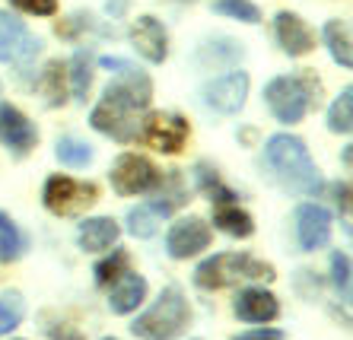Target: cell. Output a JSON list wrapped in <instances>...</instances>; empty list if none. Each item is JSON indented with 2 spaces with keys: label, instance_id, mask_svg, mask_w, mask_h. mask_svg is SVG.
I'll list each match as a JSON object with an SVG mask.
<instances>
[{
  "label": "cell",
  "instance_id": "34",
  "mask_svg": "<svg viewBox=\"0 0 353 340\" xmlns=\"http://www.w3.org/2000/svg\"><path fill=\"white\" fill-rule=\"evenodd\" d=\"M334 194H337V207H341V210H344V216H347V210H350V184H334Z\"/></svg>",
  "mask_w": 353,
  "mask_h": 340
},
{
  "label": "cell",
  "instance_id": "24",
  "mask_svg": "<svg viewBox=\"0 0 353 340\" xmlns=\"http://www.w3.org/2000/svg\"><path fill=\"white\" fill-rule=\"evenodd\" d=\"M54 156L61 159V166L67 169H86L92 162V147L77 140V137H61L54 147Z\"/></svg>",
  "mask_w": 353,
  "mask_h": 340
},
{
  "label": "cell",
  "instance_id": "35",
  "mask_svg": "<svg viewBox=\"0 0 353 340\" xmlns=\"http://www.w3.org/2000/svg\"><path fill=\"white\" fill-rule=\"evenodd\" d=\"M48 334H51V337H54V340H83L77 331H67V328H61V331H58V328H51Z\"/></svg>",
  "mask_w": 353,
  "mask_h": 340
},
{
  "label": "cell",
  "instance_id": "31",
  "mask_svg": "<svg viewBox=\"0 0 353 340\" xmlns=\"http://www.w3.org/2000/svg\"><path fill=\"white\" fill-rule=\"evenodd\" d=\"M331 280H334V290L341 293V299L350 302V255L344 251L331 255Z\"/></svg>",
  "mask_w": 353,
  "mask_h": 340
},
{
  "label": "cell",
  "instance_id": "11",
  "mask_svg": "<svg viewBox=\"0 0 353 340\" xmlns=\"http://www.w3.org/2000/svg\"><path fill=\"white\" fill-rule=\"evenodd\" d=\"M188 121L181 115H172V111H157V115H150L143 121V140L159 153H169V156L188 143Z\"/></svg>",
  "mask_w": 353,
  "mask_h": 340
},
{
  "label": "cell",
  "instance_id": "8",
  "mask_svg": "<svg viewBox=\"0 0 353 340\" xmlns=\"http://www.w3.org/2000/svg\"><path fill=\"white\" fill-rule=\"evenodd\" d=\"M41 51V42L26 29L23 19L0 10V61L3 64H29Z\"/></svg>",
  "mask_w": 353,
  "mask_h": 340
},
{
  "label": "cell",
  "instance_id": "2",
  "mask_svg": "<svg viewBox=\"0 0 353 340\" xmlns=\"http://www.w3.org/2000/svg\"><path fill=\"white\" fill-rule=\"evenodd\" d=\"M264 166L271 169L280 188H287L293 194L312 198L325 188V178L309 156V147L293 134H274L264 143Z\"/></svg>",
  "mask_w": 353,
  "mask_h": 340
},
{
  "label": "cell",
  "instance_id": "15",
  "mask_svg": "<svg viewBox=\"0 0 353 340\" xmlns=\"http://www.w3.org/2000/svg\"><path fill=\"white\" fill-rule=\"evenodd\" d=\"M232 312L248 324H268L280 315V302L274 293L248 286V290H239L236 302H232Z\"/></svg>",
  "mask_w": 353,
  "mask_h": 340
},
{
  "label": "cell",
  "instance_id": "23",
  "mask_svg": "<svg viewBox=\"0 0 353 340\" xmlns=\"http://www.w3.org/2000/svg\"><path fill=\"white\" fill-rule=\"evenodd\" d=\"M194 178H197V188H201V191H204L210 200H216V204H232L236 191H232V188H226V184L220 182L216 169H210L207 162H197V166H194Z\"/></svg>",
  "mask_w": 353,
  "mask_h": 340
},
{
  "label": "cell",
  "instance_id": "28",
  "mask_svg": "<svg viewBox=\"0 0 353 340\" xmlns=\"http://www.w3.org/2000/svg\"><path fill=\"white\" fill-rule=\"evenodd\" d=\"M23 315H26L23 296H19V293H3V296H0V337L10 334L13 328H19Z\"/></svg>",
  "mask_w": 353,
  "mask_h": 340
},
{
  "label": "cell",
  "instance_id": "19",
  "mask_svg": "<svg viewBox=\"0 0 353 340\" xmlns=\"http://www.w3.org/2000/svg\"><path fill=\"white\" fill-rule=\"evenodd\" d=\"M214 223H216V229H223L232 239H248V235L255 233V220L245 210H239V204H216Z\"/></svg>",
  "mask_w": 353,
  "mask_h": 340
},
{
  "label": "cell",
  "instance_id": "18",
  "mask_svg": "<svg viewBox=\"0 0 353 340\" xmlns=\"http://www.w3.org/2000/svg\"><path fill=\"white\" fill-rule=\"evenodd\" d=\"M121 229L112 216H92V220H83L80 229H77V242H80L83 251H108L118 242Z\"/></svg>",
  "mask_w": 353,
  "mask_h": 340
},
{
  "label": "cell",
  "instance_id": "20",
  "mask_svg": "<svg viewBox=\"0 0 353 340\" xmlns=\"http://www.w3.org/2000/svg\"><path fill=\"white\" fill-rule=\"evenodd\" d=\"M321 35H325V45H328L331 58H334L341 67H350V64H353L350 25H347V23H341V19H331V23H325V29H321Z\"/></svg>",
  "mask_w": 353,
  "mask_h": 340
},
{
  "label": "cell",
  "instance_id": "4",
  "mask_svg": "<svg viewBox=\"0 0 353 340\" xmlns=\"http://www.w3.org/2000/svg\"><path fill=\"white\" fill-rule=\"evenodd\" d=\"M274 277L277 274L271 264L252 255H239V251H220L194 270V283L201 290H226L242 280H274Z\"/></svg>",
  "mask_w": 353,
  "mask_h": 340
},
{
  "label": "cell",
  "instance_id": "16",
  "mask_svg": "<svg viewBox=\"0 0 353 340\" xmlns=\"http://www.w3.org/2000/svg\"><path fill=\"white\" fill-rule=\"evenodd\" d=\"M274 32H277V42L280 48L287 51L290 58H303L309 51L315 48V35L312 29L296 17V13H277V23H274Z\"/></svg>",
  "mask_w": 353,
  "mask_h": 340
},
{
  "label": "cell",
  "instance_id": "1",
  "mask_svg": "<svg viewBox=\"0 0 353 340\" xmlns=\"http://www.w3.org/2000/svg\"><path fill=\"white\" fill-rule=\"evenodd\" d=\"M102 67L108 74H115V80L105 86L102 102L92 108L90 125L105 137L128 143L137 137V111H143L150 105L153 83L140 67H134L124 58H102Z\"/></svg>",
  "mask_w": 353,
  "mask_h": 340
},
{
  "label": "cell",
  "instance_id": "27",
  "mask_svg": "<svg viewBox=\"0 0 353 340\" xmlns=\"http://www.w3.org/2000/svg\"><path fill=\"white\" fill-rule=\"evenodd\" d=\"M350 127H353V89L347 86V89L334 99V105H331V111H328V131L350 134Z\"/></svg>",
  "mask_w": 353,
  "mask_h": 340
},
{
  "label": "cell",
  "instance_id": "25",
  "mask_svg": "<svg viewBox=\"0 0 353 340\" xmlns=\"http://www.w3.org/2000/svg\"><path fill=\"white\" fill-rule=\"evenodd\" d=\"M159 220H163V216L150 207V204L131 207L128 210V233H131L134 239H153L159 229Z\"/></svg>",
  "mask_w": 353,
  "mask_h": 340
},
{
  "label": "cell",
  "instance_id": "17",
  "mask_svg": "<svg viewBox=\"0 0 353 340\" xmlns=\"http://www.w3.org/2000/svg\"><path fill=\"white\" fill-rule=\"evenodd\" d=\"M143 299H147V280L140 274H134V270H128V274H121L112 283V290H108V308H112L115 315H131Z\"/></svg>",
  "mask_w": 353,
  "mask_h": 340
},
{
  "label": "cell",
  "instance_id": "7",
  "mask_svg": "<svg viewBox=\"0 0 353 340\" xmlns=\"http://www.w3.org/2000/svg\"><path fill=\"white\" fill-rule=\"evenodd\" d=\"M112 178V188L121 198H134V194H147L159 184V169L150 162L147 156H137V153H124L115 159V166L108 172Z\"/></svg>",
  "mask_w": 353,
  "mask_h": 340
},
{
  "label": "cell",
  "instance_id": "10",
  "mask_svg": "<svg viewBox=\"0 0 353 340\" xmlns=\"http://www.w3.org/2000/svg\"><path fill=\"white\" fill-rule=\"evenodd\" d=\"M214 233H210V226L201 220V216H185L179 223L169 226V233H165V251L175 257V261H188V257L201 255V251L210 245Z\"/></svg>",
  "mask_w": 353,
  "mask_h": 340
},
{
  "label": "cell",
  "instance_id": "13",
  "mask_svg": "<svg viewBox=\"0 0 353 340\" xmlns=\"http://www.w3.org/2000/svg\"><path fill=\"white\" fill-rule=\"evenodd\" d=\"M296 239L303 251H319L331 239V213L321 204L296 207Z\"/></svg>",
  "mask_w": 353,
  "mask_h": 340
},
{
  "label": "cell",
  "instance_id": "29",
  "mask_svg": "<svg viewBox=\"0 0 353 340\" xmlns=\"http://www.w3.org/2000/svg\"><path fill=\"white\" fill-rule=\"evenodd\" d=\"M128 264H131L128 251H121V248L112 251V257H105V261L96 264V283L99 286H112L121 274H128Z\"/></svg>",
  "mask_w": 353,
  "mask_h": 340
},
{
  "label": "cell",
  "instance_id": "12",
  "mask_svg": "<svg viewBox=\"0 0 353 340\" xmlns=\"http://www.w3.org/2000/svg\"><path fill=\"white\" fill-rule=\"evenodd\" d=\"M0 140L13 156H26L39 143V131L17 105L0 102Z\"/></svg>",
  "mask_w": 353,
  "mask_h": 340
},
{
  "label": "cell",
  "instance_id": "3",
  "mask_svg": "<svg viewBox=\"0 0 353 340\" xmlns=\"http://www.w3.org/2000/svg\"><path fill=\"white\" fill-rule=\"evenodd\" d=\"M191 306L179 286H165L153 306L131 321V334L140 340H175L188 331Z\"/></svg>",
  "mask_w": 353,
  "mask_h": 340
},
{
  "label": "cell",
  "instance_id": "6",
  "mask_svg": "<svg viewBox=\"0 0 353 340\" xmlns=\"http://www.w3.org/2000/svg\"><path fill=\"white\" fill-rule=\"evenodd\" d=\"M41 200L54 216H77L99 200V188L92 182H77L70 175H51L45 182Z\"/></svg>",
  "mask_w": 353,
  "mask_h": 340
},
{
  "label": "cell",
  "instance_id": "33",
  "mask_svg": "<svg viewBox=\"0 0 353 340\" xmlns=\"http://www.w3.org/2000/svg\"><path fill=\"white\" fill-rule=\"evenodd\" d=\"M232 340H287V337H283V331H277V328H255V331H245Z\"/></svg>",
  "mask_w": 353,
  "mask_h": 340
},
{
  "label": "cell",
  "instance_id": "22",
  "mask_svg": "<svg viewBox=\"0 0 353 340\" xmlns=\"http://www.w3.org/2000/svg\"><path fill=\"white\" fill-rule=\"evenodd\" d=\"M39 92L45 96V102H48L51 108H54V105H64V102H67V92H64V64H61V61H51V64L41 70Z\"/></svg>",
  "mask_w": 353,
  "mask_h": 340
},
{
  "label": "cell",
  "instance_id": "30",
  "mask_svg": "<svg viewBox=\"0 0 353 340\" xmlns=\"http://www.w3.org/2000/svg\"><path fill=\"white\" fill-rule=\"evenodd\" d=\"M214 10L220 17H232V19H242V23H261V10L252 0H216Z\"/></svg>",
  "mask_w": 353,
  "mask_h": 340
},
{
  "label": "cell",
  "instance_id": "5",
  "mask_svg": "<svg viewBox=\"0 0 353 340\" xmlns=\"http://www.w3.org/2000/svg\"><path fill=\"white\" fill-rule=\"evenodd\" d=\"M312 76H274L264 86V102L280 125H299L309 105L319 102L312 96Z\"/></svg>",
  "mask_w": 353,
  "mask_h": 340
},
{
  "label": "cell",
  "instance_id": "9",
  "mask_svg": "<svg viewBox=\"0 0 353 340\" xmlns=\"http://www.w3.org/2000/svg\"><path fill=\"white\" fill-rule=\"evenodd\" d=\"M204 105L214 108L216 115H236L245 105L248 96V74L245 70H232V74H223L216 80L204 86Z\"/></svg>",
  "mask_w": 353,
  "mask_h": 340
},
{
  "label": "cell",
  "instance_id": "14",
  "mask_svg": "<svg viewBox=\"0 0 353 340\" xmlns=\"http://www.w3.org/2000/svg\"><path fill=\"white\" fill-rule=\"evenodd\" d=\"M131 45L150 64H163L165 54H169V35H165L163 23L157 17H140L131 25Z\"/></svg>",
  "mask_w": 353,
  "mask_h": 340
},
{
  "label": "cell",
  "instance_id": "32",
  "mask_svg": "<svg viewBox=\"0 0 353 340\" xmlns=\"http://www.w3.org/2000/svg\"><path fill=\"white\" fill-rule=\"evenodd\" d=\"M17 10L32 13V17H54L58 13V0H10Z\"/></svg>",
  "mask_w": 353,
  "mask_h": 340
},
{
  "label": "cell",
  "instance_id": "21",
  "mask_svg": "<svg viewBox=\"0 0 353 340\" xmlns=\"http://www.w3.org/2000/svg\"><path fill=\"white\" fill-rule=\"evenodd\" d=\"M26 235L19 233V226L10 220L7 213H0V264H10V261H19L26 251Z\"/></svg>",
  "mask_w": 353,
  "mask_h": 340
},
{
  "label": "cell",
  "instance_id": "26",
  "mask_svg": "<svg viewBox=\"0 0 353 340\" xmlns=\"http://www.w3.org/2000/svg\"><path fill=\"white\" fill-rule=\"evenodd\" d=\"M70 80H74V99L86 102L92 89V54L90 51H77L70 61Z\"/></svg>",
  "mask_w": 353,
  "mask_h": 340
},
{
  "label": "cell",
  "instance_id": "36",
  "mask_svg": "<svg viewBox=\"0 0 353 340\" xmlns=\"http://www.w3.org/2000/svg\"><path fill=\"white\" fill-rule=\"evenodd\" d=\"M102 340H118V337H102Z\"/></svg>",
  "mask_w": 353,
  "mask_h": 340
}]
</instances>
